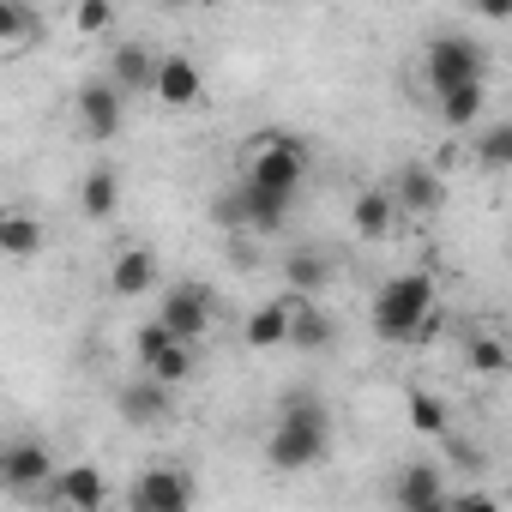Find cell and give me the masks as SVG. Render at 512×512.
<instances>
[{"label":"cell","mask_w":512,"mask_h":512,"mask_svg":"<svg viewBox=\"0 0 512 512\" xmlns=\"http://www.w3.org/2000/svg\"><path fill=\"white\" fill-rule=\"evenodd\" d=\"M290 205H296V193H278V187H260V181H235L217 205H211V217H217V229L223 235H278L284 223H290Z\"/></svg>","instance_id":"cell-3"},{"label":"cell","mask_w":512,"mask_h":512,"mask_svg":"<svg viewBox=\"0 0 512 512\" xmlns=\"http://www.w3.org/2000/svg\"><path fill=\"white\" fill-rule=\"evenodd\" d=\"M350 223H356V235H368V241H386V235L398 229V205H392V193H386V187H368V193H356V205H350Z\"/></svg>","instance_id":"cell-23"},{"label":"cell","mask_w":512,"mask_h":512,"mask_svg":"<svg viewBox=\"0 0 512 512\" xmlns=\"http://www.w3.org/2000/svg\"><path fill=\"white\" fill-rule=\"evenodd\" d=\"M470 7H476L482 25H506L512 19V0H470Z\"/></svg>","instance_id":"cell-31"},{"label":"cell","mask_w":512,"mask_h":512,"mask_svg":"<svg viewBox=\"0 0 512 512\" xmlns=\"http://www.w3.org/2000/svg\"><path fill=\"white\" fill-rule=\"evenodd\" d=\"M43 37V13L31 0H0V49H25Z\"/></svg>","instance_id":"cell-25"},{"label":"cell","mask_w":512,"mask_h":512,"mask_svg":"<svg viewBox=\"0 0 512 512\" xmlns=\"http://www.w3.org/2000/svg\"><path fill=\"white\" fill-rule=\"evenodd\" d=\"M115 404H121V416H127L133 428H163V422L175 416V386H163V380H151V374H133Z\"/></svg>","instance_id":"cell-13"},{"label":"cell","mask_w":512,"mask_h":512,"mask_svg":"<svg viewBox=\"0 0 512 512\" xmlns=\"http://www.w3.org/2000/svg\"><path fill=\"white\" fill-rule=\"evenodd\" d=\"M404 410H410V428H416V434H428V440L452 428V410H446V398H440V392H428V386H410Z\"/></svg>","instance_id":"cell-26"},{"label":"cell","mask_w":512,"mask_h":512,"mask_svg":"<svg viewBox=\"0 0 512 512\" xmlns=\"http://www.w3.org/2000/svg\"><path fill=\"white\" fill-rule=\"evenodd\" d=\"M308 175V145L296 133H260L247 145V163H241V181H260V187H278V193H296Z\"/></svg>","instance_id":"cell-5"},{"label":"cell","mask_w":512,"mask_h":512,"mask_svg":"<svg viewBox=\"0 0 512 512\" xmlns=\"http://www.w3.org/2000/svg\"><path fill=\"white\" fill-rule=\"evenodd\" d=\"M386 494L398 512H446V470L440 464H398Z\"/></svg>","instance_id":"cell-10"},{"label":"cell","mask_w":512,"mask_h":512,"mask_svg":"<svg viewBox=\"0 0 512 512\" xmlns=\"http://www.w3.org/2000/svg\"><path fill=\"white\" fill-rule=\"evenodd\" d=\"M392 205H398V217H434L440 205H446V181L428 169V163H404L398 175H392Z\"/></svg>","instance_id":"cell-11"},{"label":"cell","mask_w":512,"mask_h":512,"mask_svg":"<svg viewBox=\"0 0 512 512\" xmlns=\"http://www.w3.org/2000/svg\"><path fill=\"white\" fill-rule=\"evenodd\" d=\"M49 500L79 506V512H97V506H109V476H103L97 464H55V476H49Z\"/></svg>","instance_id":"cell-14"},{"label":"cell","mask_w":512,"mask_h":512,"mask_svg":"<svg viewBox=\"0 0 512 512\" xmlns=\"http://www.w3.org/2000/svg\"><path fill=\"white\" fill-rule=\"evenodd\" d=\"M79 211H85L91 223H109V217L121 211V169H115V163H97V169L79 175Z\"/></svg>","instance_id":"cell-18"},{"label":"cell","mask_w":512,"mask_h":512,"mask_svg":"<svg viewBox=\"0 0 512 512\" xmlns=\"http://www.w3.org/2000/svg\"><path fill=\"white\" fill-rule=\"evenodd\" d=\"M145 290H157V253L151 247H121L115 260H109V296L133 302Z\"/></svg>","instance_id":"cell-16"},{"label":"cell","mask_w":512,"mask_h":512,"mask_svg":"<svg viewBox=\"0 0 512 512\" xmlns=\"http://www.w3.org/2000/svg\"><path fill=\"white\" fill-rule=\"evenodd\" d=\"M73 127L91 139V145H109L121 127H127V91L115 79H85L79 97H73Z\"/></svg>","instance_id":"cell-7"},{"label":"cell","mask_w":512,"mask_h":512,"mask_svg":"<svg viewBox=\"0 0 512 512\" xmlns=\"http://www.w3.org/2000/svg\"><path fill=\"white\" fill-rule=\"evenodd\" d=\"M211 314H217V302L205 284H175V290H163V308H157V320L187 344H199L211 332Z\"/></svg>","instance_id":"cell-9"},{"label":"cell","mask_w":512,"mask_h":512,"mask_svg":"<svg viewBox=\"0 0 512 512\" xmlns=\"http://www.w3.org/2000/svg\"><path fill=\"white\" fill-rule=\"evenodd\" d=\"M464 362H470V374H482V380H500V374L512 368V356H506V344H500L494 332H470V338H464Z\"/></svg>","instance_id":"cell-27"},{"label":"cell","mask_w":512,"mask_h":512,"mask_svg":"<svg viewBox=\"0 0 512 512\" xmlns=\"http://www.w3.org/2000/svg\"><path fill=\"white\" fill-rule=\"evenodd\" d=\"M284 308H290V338H284L290 350H308V356H314V350H326V344H332V320H326L320 296H296V290H290V296H284Z\"/></svg>","instance_id":"cell-17"},{"label":"cell","mask_w":512,"mask_h":512,"mask_svg":"<svg viewBox=\"0 0 512 512\" xmlns=\"http://www.w3.org/2000/svg\"><path fill=\"white\" fill-rule=\"evenodd\" d=\"M43 217L31 205H0V260H37L43 253Z\"/></svg>","instance_id":"cell-15"},{"label":"cell","mask_w":512,"mask_h":512,"mask_svg":"<svg viewBox=\"0 0 512 512\" xmlns=\"http://www.w3.org/2000/svg\"><path fill=\"white\" fill-rule=\"evenodd\" d=\"M109 79L127 91V97H151V79H157V55L145 43H121L115 61H109Z\"/></svg>","instance_id":"cell-21"},{"label":"cell","mask_w":512,"mask_h":512,"mask_svg":"<svg viewBox=\"0 0 512 512\" xmlns=\"http://www.w3.org/2000/svg\"><path fill=\"white\" fill-rule=\"evenodd\" d=\"M115 25V0H79V31H109Z\"/></svg>","instance_id":"cell-30"},{"label":"cell","mask_w":512,"mask_h":512,"mask_svg":"<svg viewBox=\"0 0 512 512\" xmlns=\"http://www.w3.org/2000/svg\"><path fill=\"white\" fill-rule=\"evenodd\" d=\"M151 97L163 109H193L205 97V73L193 55H157V79H151Z\"/></svg>","instance_id":"cell-12"},{"label":"cell","mask_w":512,"mask_h":512,"mask_svg":"<svg viewBox=\"0 0 512 512\" xmlns=\"http://www.w3.org/2000/svg\"><path fill=\"white\" fill-rule=\"evenodd\" d=\"M284 338H290V308H284V296L278 302H260L247 314V326H241V344L247 350H284Z\"/></svg>","instance_id":"cell-22"},{"label":"cell","mask_w":512,"mask_h":512,"mask_svg":"<svg viewBox=\"0 0 512 512\" xmlns=\"http://www.w3.org/2000/svg\"><path fill=\"white\" fill-rule=\"evenodd\" d=\"M476 163H482L488 175H506V169H512V127H506V121L476 127Z\"/></svg>","instance_id":"cell-28"},{"label":"cell","mask_w":512,"mask_h":512,"mask_svg":"<svg viewBox=\"0 0 512 512\" xmlns=\"http://www.w3.org/2000/svg\"><path fill=\"white\" fill-rule=\"evenodd\" d=\"M284 284L296 290V296H326V284H332V260L320 247H296V253H284Z\"/></svg>","instance_id":"cell-20"},{"label":"cell","mask_w":512,"mask_h":512,"mask_svg":"<svg viewBox=\"0 0 512 512\" xmlns=\"http://www.w3.org/2000/svg\"><path fill=\"white\" fill-rule=\"evenodd\" d=\"M326 452H332V422H326V404H320L314 392L284 398V410H278V422H272V434H266V464L296 476V470L326 464Z\"/></svg>","instance_id":"cell-1"},{"label":"cell","mask_w":512,"mask_h":512,"mask_svg":"<svg viewBox=\"0 0 512 512\" xmlns=\"http://www.w3.org/2000/svg\"><path fill=\"white\" fill-rule=\"evenodd\" d=\"M49 476H55V452L37 434L0 440V494H13V500H49Z\"/></svg>","instance_id":"cell-6"},{"label":"cell","mask_w":512,"mask_h":512,"mask_svg":"<svg viewBox=\"0 0 512 512\" xmlns=\"http://www.w3.org/2000/svg\"><path fill=\"white\" fill-rule=\"evenodd\" d=\"M193 500H199V482L187 476V464H151L127 488V506L133 512H187Z\"/></svg>","instance_id":"cell-8"},{"label":"cell","mask_w":512,"mask_h":512,"mask_svg":"<svg viewBox=\"0 0 512 512\" xmlns=\"http://www.w3.org/2000/svg\"><path fill=\"white\" fill-rule=\"evenodd\" d=\"M368 326L380 344H422L428 326H434V278L428 272H398L380 284L374 308H368Z\"/></svg>","instance_id":"cell-2"},{"label":"cell","mask_w":512,"mask_h":512,"mask_svg":"<svg viewBox=\"0 0 512 512\" xmlns=\"http://www.w3.org/2000/svg\"><path fill=\"white\" fill-rule=\"evenodd\" d=\"M434 109H440V121H446L452 133H470V127L482 121V109H488V79H470V85L440 91V97H434Z\"/></svg>","instance_id":"cell-19"},{"label":"cell","mask_w":512,"mask_h":512,"mask_svg":"<svg viewBox=\"0 0 512 512\" xmlns=\"http://www.w3.org/2000/svg\"><path fill=\"white\" fill-rule=\"evenodd\" d=\"M139 368H145L151 380H163V386H181V380L193 374V344H187V338H163V344H151V350L139 356Z\"/></svg>","instance_id":"cell-24"},{"label":"cell","mask_w":512,"mask_h":512,"mask_svg":"<svg viewBox=\"0 0 512 512\" xmlns=\"http://www.w3.org/2000/svg\"><path fill=\"white\" fill-rule=\"evenodd\" d=\"M434 440H440V452H446V464H458L464 476H476V470L488 464V452H482L476 440H464V434H452V428H446V434H434Z\"/></svg>","instance_id":"cell-29"},{"label":"cell","mask_w":512,"mask_h":512,"mask_svg":"<svg viewBox=\"0 0 512 512\" xmlns=\"http://www.w3.org/2000/svg\"><path fill=\"white\" fill-rule=\"evenodd\" d=\"M470 79H488V49L476 37L446 31V37H434L422 49V85H428V97H440L452 85H470Z\"/></svg>","instance_id":"cell-4"}]
</instances>
